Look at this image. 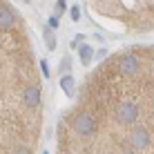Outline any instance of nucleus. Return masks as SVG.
Listing matches in <instances>:
<instances>
[{"instance_id":"nucleus-5","label":"nucleus","mask_w":154,"mask_h":154,"mask_svg":"<svg viewBox=\"0 0 154 154\" xmlns=\"http://www.w3.org/2000/svg\"><path fill=\"white\" fill-rule=\"evenodd\" d=\"M49 27H58V18H54V16H51V18H49Z\"/></svg>"},{"instance_id":"nucleus-6","label":"nucleus","mask_w":154,"mask_h":154,"mask_svg":"<svg viewBox=\"0 0 154 154\" xmlns=\"http://www.w3.org/2000/svg\"><path fill=\"white\" fill-rule=\"evenodd\" d=\"M78 16H81V11H78L76 7H72V18H74V20H78Z\"/></svg>"},{"instance_id":"nucleus-1","label":"nucleus","mask_w":154,"mask_h":154,"mask_svg":"<svg viewBox=\"0 0 154 154\" xmlns=\"http://www.w3.org/2000/svg\"><path fill=\"white\" fill-rule=\"evenodd\" d=\"M40 83L27 31L7 0H0V154H34L40 136V107L27 89Z\"/></svg>"},{"instance_id":"nucleus-3","label":"nucleus","mask_w":154,"mask_h":154,"mask_svg":"<svg viewBox=\"0 0 154 154\" xmlns=\"http://www.w3.org/2000/svg\"><path fill=\"white\" fill-rule=\"evenodd\" d=\"M92 56H94L92 47H89V45H83V47H81V60H83V65H89Z\"/></svg>"},{"instance_id":"nucleus-4","label":"nucleus","mask_w":154,"mask_h":154,"mask_svg":"<svg viewBox=\"0 0 154 154\" xmlns=\"http://www.w3.org/2000/svg\"><path fill=\"white\" fill-rule=\"evenodd\" d=\"M45 40H47V47H49V49H56V38H54V34H51L49 29L45 31Z\"/></svg>"},{"instance_id":"nucleus-2","label":"nucleus","mask_w":154,"mask_h":154,"mask_svg":"<svg viewBox=\"0 0 154 154\" xmlns=\"http://www.w3.org/2000/svg\"><path fill=\"white\" fill-rule=\"evenodd\" d=\"M60 87L72 96V92H74V78H72V74H65V76L60 78Z\"/></svg>"}]
</instances>
